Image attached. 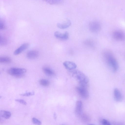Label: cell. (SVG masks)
I'll return each mask as SVG.
<instances>
[{
	"instance_id": "2",
	"label": "cell",
	"mask_w": 125,
	"mask_h": 125,
	"mask_svg": "<svg viewBox=\"0 0 125 125\" xmlns=\"http://www.w3.org/2000/svg\"><path fill=\"white\" fill-rule=\"evenodd\" d=\"M72 76L75 78L80 84L86 85L89 81L88 77L81 71L76 70L70 71Z\"/></svg>"
},
{
	"instance_id": "21",
	"label": "cell",
	"mask_w": 125,
	"mask_h": 125,
	"mask_svg": "<svg viewBox=\"0 0 125 125\" xmlns=\"http://www.w3.org/2000/svg\"><path fill=\"white\" fill-rule=\"evenodd\" d=\"M34 94V92L33 91L31 92H29L23 94H21L20 95L22 96H30L33 95Z\"/></svg>"
},
{
	"instance_id": "15",
	"label": "cell",
	"mask_w": 125,
	"mask_h": 125,
	"mask_svg": "<svg viewBox=\"0 0 125 125\" xmlns=\"http://www.w3.org/2000/svg\"><path fill=\"white\" fill-rule=\"evenodd\" d=\"M0 116L5 119H8L11 116V113L8 111L5 110H1L0 112Z\"/></svg>"
},
{
	"instance_id": "17",
	"label": "cell",
	"mask_w": 125,
	"mask_h": 125,
	"mask_svg": "<svg viewBox=\"0 0 125 125\" xmlns=\"http://www.w3.org/2000/svg\"><path fill=\"white\" fill-rule=\"evenodd\" d=\"M51 4H58L61 3L63 0H43Z\"/></svg>"
},
{
	"instance_id": "9",
	"label": "cell",
	"mask_w": 125,
	"mask_h": 125,
	"mask_svg": "<svg viewBox=\"0 0 125 125\" xmlns=\"http://www.w3.org/2000/svg\"><path fill=\"white\" fill-rule=\"evenodd\" d=\"M83 103L81 101H77L76 103L75 113L78 116H80L82 113Z\"/></svg>"
},
{
	"instance_id": "5",
	"label": "cell",
	"mask_w": 125,
	"mask_h": 125,
	"mask_svg": "<svg viewBox=\"0 0 125 125\" xmlns=\"http://www.w3.org/2000/svg\"><path fill=\"white\" fill-rule=\"evenodd\" d=\"M112 36L115 40L119 41H123L125 40V33L120 30H115L112 33Z\"/></svg>"
},
{
	"instance_id": "22",
	"label": "cell",
	"mask_w": 125,
	"mask_h": 125,
	"mask_svg": "<svg viewBox=\"0 0 125 125\" xmlns=\"http://www.w3.org/2000/svg\"><path fill=\"white\" fill-rule=\"evenodd\" d=\"M32 121L33 124L36 125H41L42 124L40 121L35 117L32 118Z\"/></svg>"
},
{
	"instance_id": "12",
	"label": "cell",
	"mask_w": 125,
	"mask_h": 125,
	"mask_svg": "<svg viewBox=\"0 0 125 125\" xmlns=\"http://www.w3.org/2000/svg\"><path fill=\"white\" fill-rule=\"evenodd\" d=\"M71 25V22L70 20H66L65 21L61 23H58L57 24V27L59 28L64 29L69 27Z\"/></svg>"
},
{
	"instance_id": "11",
	"label": "cell",
	"mask_w": 125,
	"mask_h": 125,
	"mask_svg": "<svg viewBox=\"0 0 125 125\" xmlns=\"http://www.w3.org/2000/svg\"><path fill=\"white\" fill-rule=\"evenodd\" d=\"M42 69L44 73L48 76H53L55 74L54 71L51 68L47 66H43L42 67Z\"/></svg>"
},
{
	"instance_id": "24",
	"label": "cell",
	"mask_w": 125,
	"mask_h": 125,
	"mask_svg": "<svg viewBox=\"0 0 125 125\" xmlns=\"http://www.w3.org/2000/svg\"><path fill=\"white\" fill-rule=\"evenodd\" d=\"M15 100L21 104L24 105H26L27 103L24 100L22 99H16Z\"/></svg>"
},
{
	"instance_id": "25",
	"label": "cell",
	"mask_w": 125,
	"mask_h": 125,
	"mask_svg": "<svg viewBox=\"0 0 125 125\" xmlns=\"http://www.w3.org/2000/svg\"><path fill=\"white\" fill-rule=\"evenodd\" d=\"M5 28V24L2 21H0V30H4Z\"/></svg>"
},
{
	"instance_id": "10",
	"label": "cell",
	"mask_w": 125,
	"mask_h": 125,
	"mask_svg": "<svg viewBox=\"0 0 125 125\" xmlns=\"http://www.w3.org/2000/svg\"><path fill=\"white\" fill-rule=\"evenodd\" d=\"M29 44L28 43H25L23 44L19 48L16 49L14 52V55H17L27 49L29 47Z\"/></svg>"
},
{
	"instance_id": "20",
	"label": "cell",
	"mask_w": 125,
	"mask_h": 125,
	"mask_svg": "<svg viewBox=\"0 0 125 125\" xmlns=\"http://www.w3.org/2000/svg\"><path fill=\"white\" fill-rule=\"evenodd\" d=\"M7 43V39L4 37L0 35V43L1 45L4 46L6 45Z\"/></svg>"
},
{
	"instance_id": "8",
	"label": "cell",
	"mask_w": 125,
	"mask_h": 125,
	"mask_svg": "<svg viewBox=\"0 0 125 125\" xmlns=\"http://www.w3.org/2000/svg\"><path fill=\"white\" fill-rule=\"evenodd\" d=\"M63 64L66 69L69 71L74 70L77 67L76 64L71 61H65L63 62Z\"/></svg>"
},
{
	"instance_id": "18",
	"label": "cell",
	"mask_w": 125,
	"mask_h": 125,
	"mask_svg": "<svg viewBox=\"0 0 125 125\" xmlns=\"http://www.w3.org/2000/svg\"><path fill=\"white\" fill-rule=\"evenodd\" d=\"M79 117L83 121L85 122H88L90 120L89 116L85 113H82Z\"/></svg>"
},
{
	"instance_id": "7",
	"label": "cell",
	"mask_w": 125,
	"mask_h": 125,
	"mask_svg": "<svg viewBox=\"0 0 125 125\" xmlns=\"http://www.w3.org/2000/svg\"><path fill=\"white\" fill-rule=\"evenodd\" d=\"M54 35L56 38L60 39L66 40L69 38V33L66 31L62 33L58 31H56L54 33Z\"/></svg>"
},
{
	"instance_id": "14",
	"label": "cell",
	"mask_w": 125,
	"mask_h": 125,
	"mask_svg": "<svg viewBox=\"0 0 125 125\" xmlns=\"http://www.w3.org/2000/svg\"><path fill=\"white\" fill-rule=\"evenodd\" d=\"M114 98L115 100L117 102H120L122 99V94L119 90L117 88L114 90Z\"/></svg>"
},
{
	"instance_id": "23",
	"label": "cell",
	"mask_w": 125,
	"mask_h": 125,
	"mask_svg": "<svg viewBox=\"0 0 125 125\" xmlns=\"http://www.w3.org/2000/svg\"><path fill=\"white\" fill-rule=\"evenodd\" d=\"M101 123L103 125H110L111 124L110 122L108 120L103 119L100 121Z\"/></svg>"
},
{
	"instance_id": "6",
	"label": "cell",
	"mask_w": 125,
	"mask_h": 125,
	"mask_svg": "<svg viewBox=\"0 0 125 125\" xmlns=\"http://www.w3.org/2000/svg\"><path fill=\"white\" fill-rule=\"evenodd\" d=\"M90 30L92 32H96L99 31L101 29L100 23L96 21H94L90 22L89 24Z\"/></svg>"
},
{
	"instance_id": "19",
	"label": "cell",
	"mask_w": 125,
	"mask_h": 125,
	"mask_svg": "<svg viewBox=\"0 0 125 125\" xmlns=\"http://www.w3.org/2000/svg\"><path fill=\"white\" fill-rule=\"evenodd\" d=\"M39 83L42 85L44 86H47L49 85L50 83L48 80L45 79H42L40 80Z\"/></svg>"
},
{
	"instance_id": "4",
	"label": "cell",
	"mask_w": 125,
	"mask_h": 125,
	"mask_svg": "<svg viewBox=\"0 0 125 125\" xmlns=\"http://www.w3.org/2000/svg\"><path fill=\"white\" fill-rule=\"evenodd\" d=\"M86 85L80 84V86L76 88V90L79 94L82 97L85 99L88 98L89 96Z\"/></svg>"
},
{
	"instance_id": "16",
	"label": "cell",
	"mask_w": 125,
	"mask_h": 125,
	"mask_svg": "<svg viewBox=\"0 0 125 125\" xmlns=\"http://www.w3.org/2000/svg\"><path fill=\"white\" fill-rule=\"evenodd\" d=\"M11 62V59L6 56H1L0 57V62L3 63H9Z\"/></svg>"
},
{
	"instance_id": "13",
	"label": "cell",
	"mask_w": 125,
	"mask_h": 125,
	"mask_svg": "<svg viewBox=\"0 0 125 125\" xmlns=\"http://www.w3.org/2000/svg\"><path fill=\"white\" fill-rule=\"evenodd\" d=\"M39 55V52L36 50H32L27 52L26 56L29 59H32L37 58Z\"/></svg>"
},
{
	"instance_id": "3",
	"label": "cell",
	"mask_w": 125,
	"mask_h": 125,
	"mask_svg": "<svg viewBox=\"0 0 125 125\" xmlns=\"http://www.w3.org/2000/svg\"><path fill=\"white\" fill-rule=\"evenodd\" d=\"M26 71L25 69L13 67L8 69L7 73L9 75L19 78L23 76Z\"/></svg>"
},
{
	"instance_id": "1",
	"label": "cell",
	"mask_w": 125,
	"mask_h": 125,
	"mask_svg": "<svg viewBox=\"0 0 125 125\" xmlns=\"http://www.w3.org/2000/svg\"><path fill=\"white\" fill-rule=\"evenodd\" d=\"M103 56L106 64L114 72L117 71L118 68V62L113 53L107 50L103 53Z\"/></svg>"
}]
</instances>
